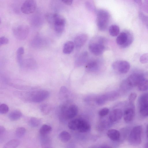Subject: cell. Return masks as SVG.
I'll return each instance as SVG.
<instances>
[{
	"label": "cell",
	"mask_w": 148,
	"mask_h": 148,
	"mask_svg": "<svg viewBox=\"0 0 148 148\" xmlns=\"http://www.w3.org/2000/svg\"><path fill=\"white\" fill-rule=\"evenodd\" d=\"M45 18L48 23L53 26L55 31L58 34L62 33L65 28L66 21L64 18L58 13H48Z\"/></svg>",
	"instance_id": "6da1fadb"
},
{
	"label": "cell",
	"mask_w": 148,
	"mask_h": 148,
	"mask_svg": "<svg viewBox=\"0 0 148 148\" xmlns=\"http://www.w3.org/2000/svg\"><path fill=\"white\" fill-rule=\"evenodd\" d=\"M110 18V14L106 10H99L97 13V23L99 29L103 31L107 29Z\"/></svg>",
	"instance_id": "7a4b0ae2"
},
{
	"label": "cell",
	"mask_w": 148,
	"mask_h": 148,
	"mask_svg": "<svg viewBox=\"0 0 148 148\" xmlns=\"http://www.w3.org/2000/svg\"><path fill=\"white\" fill-rule=\"evenodd\" d=\"M133 40V36L132 33L129 31H125L118 35L116 41L117 45L121 47L125 48L132 43Z\"/></svg>",
	"instance_id": "3957f363"
},
{
	"label": "cell",
	"mask_w": 148,
	"mask_h": 148,
	"mask_svg": "<svg viewBox=\"0 0 148 148\" xmlns=\"http://www.w3.org/2000/svg\"><path fill=\"white\" fill-rule=\"evenodd\" d=\"M142 128L140 125L134 127L131 131L128 137L129 143L133 145H138L142 142Z\"/></svg>",
	"instance_id": "277c9868"
},
{
	"label": "cell",
	"mask_w": 148,
	"mask_h": 148,
	"mask_svg": "<svg viewBox=\"0 0 148 148\" xmlns=\"http://www.w3.org/2000/svg\"><path fill=\"white\" fill-rule=\"evenodd\" d=\"M13 32L17 39L22 40H25L27 36L29 33V29L28 27L25 25L19 24L14 27Z\"/></svg>",
	"instance_id": "5b68a950"
},
{
	"label": "cell",
	"mask_w": 148,
	"mask_h": 148,
	"mask_svg": "<svg viewBox=\"0 0 148 148\" xmlns=\"http://www.w3.org/2000/svg\"><path fill=\"white\" fill-rule=\"evenodd\" d=\"M61 110L62 114L65 118L70 119L77 115L78 112V108L75 105L72 104L68 107L62 106Z\"/></svg>",
	"instance_id": "8992f818"
},
{
	"label": "cell",
	"mask_w": 148,
	"mask_h": 148,
	"mask_svg": "<svg viewBox=\"0 0 148 148\" xmlns=\"http://www.w3.org/2000/svg\"><path fill=\"white\" fill-rule=\"evenodd\" d=\"M113 69L121 74L127 73L130 68V65L127 61L120 60L114 62L112 65Z\"/></svg>",
	"instance_id": "52a82bcc"
},
{
	"label": "cell",
	"mask_w": 148,
	"mask_h": 148,
	"mask_svg": "<svg viewBox=\"0 0 148 148\" xmlns=\"http://www.w3.org/2000/svg\"><path fill=\"white\" fill-rule=\"evenodd\" d=\"M49 95V93L47 90H41L32 93L29 99L33 102L39 103L47 99Z\"/></svg>",
	"instance_id": "ba28073f"
},
{
	"label": "cell",
	"mask_w": 148,
	"mask_h": 148,
	"mask_svg": "<svg viewBox=\"0 0 148 148\" xmlns=\"http://www.w3.org/2000/svg\"><path fill=\"white\" fill-rule=\"evenodd\" d=\"M36 6L35 0H25L21 7V10L25 14H29L35 11Z\"/></svg>",
	"instance_id": "9c48e42d"
},
{
	"label": "cell",
	"mask_w": 148,
	"mask_h": 148,
	"mask_svg": "<svg viewBox=\"0 0 148 148\" xmlns=\"http://www.w3.org/2000/svg\"><path fill=\"white\" fill-rule=\"evenodd\" d=\"M88 48L90 51L96 56L102 54L105 49L104 44L101 41L99 38L97 42H92L90 44Z\"/></svg>",
	"instance_id": "30bf717a"
},
{
	"label": "cell",
	"mask_w": 148,
	"mask_h": 148,
	"mask_svg": "<svg viewBox=\"0 0 148 148\" xmlns=\"http://www.w3.org/2000/svg\"><path fill=\"white\" fill-rule=\"evenodd\" d=\"M143 77L142 74L134 73L130 75L126 80L128 86L131 88L137 86Z\"/></svg>",
	"instance_id": "8fae6325"
},
{
	"label": "cell",
	"mask_w": 148,
	"mask_h": 148,
	"mask_svg": "<svg viewBox=\"0 0 148 148\" xmlns=\"http://www.w3.org/2000/svg\"><path fill=\"white\" fill-rule=\"evenodd\" d=\"M88 36L86 34H82L77 35L74 40L75 46L77 48L81 47L86 42Z\"/></svg>",
	"instance_id": "7c38bea8"
},
{
	"label": "cell",
	"mask_w": 148,
	"mask_h": 148,
	"mask_svg": "<svg viewBox=\"0 0 148 148\" xmlns=\"http://www.w3.org/2000/svg\"><path fill=\"white\" fill-rule=\"evenodd\" d=\"M135 115V111L132 107L127 108L123 114V118L125 122L128 123L131 122L133 119Z\"/></svg>",
	"instance_id": "4fadbf2b"
},
{
	"label": "cell",
	"mask_w": 148,
	"mask_h": 148,
	"mask_svg": "<svg viewBox=\"0 0 148 148\" xmlns=\"http://www.w3.org/2000/svg\"><path fill=\"white\" fill-rule=\"evenodd\" d=\"M123 115V113L121 109H116L110 112L109 116V118L111 122H116L120 120Z\"/></svg>",
	"instance_id": "5bb4252c"
},
{
	"label": "cell",
	"mask_w": 148,
	"mask_h": 148,
	"mask_svg": "<svg viewBox=\"0 0 148 148\" xmlns=\"http://www.w3.org/2000/svg\"><path fill=\"white\" fill-rule=\"evenodd\" d=\"M88 57V53L86 51L82 53L75 61V65L77 66H80L85 63Z\"/></svg>",
	"instance_id": "9a60e30c"
},
{
	"label": "cell",
	"mask_w": 148,
	"mask_h": 148,
	"mask_svg": "<svg viewBox=\"0 0 148 148\" xmlns=\"http://www.w3.org/2000/svg\"><path fill=\"white\" fill-rule=\"evenodd\" d=\"M40 143L42 148H48L51 147V140L48 135H40Z\"/></svg>",
	"instance_id": "2e32d148"
},
{
	"label": "cell",
	"mask_w": 148,
	"mask_h": 148,
	"mask_svg": "<svg viewBox=\"0 0 148 148\" xmlns=\"http://www.w3.org/2000/svg\"><path fill=\"white\" fill-rule=\"evenodd\" d=\"M99 63L95 60H92L88 62L86 65V70L90 72H95L99 68Z\"/></svg>",
	"instance_id": "e0dca14e"
},
{
	"label": "cell",
	"mask_w": 148,
	"mask_h": 148,
	"mask_svg": "<svg viewBox=\"0 0 148 148\" xmlns=\"http://www.w3.org/2000/svg\"><path fill=\"white\" fill-rule=\"evenodd\" d=\"M107 134L108 137L114 141H117L120 138V133L118 130L115 129H112L108 130Z\"/></svg>",
	"instance_id": "ac0fdd59"
},
{
	"label": "cell",
	"mask_w": 148,
	"mask_h": 148,
	"mask_svg": "<svg viewBox=\"0 0 148 148\" xmlns=\"http://www.w3.org/2000/svg\"><path fill=\"white\" fill-rule=\"evenodd\" d=\"M90 129L89 124L86 121L81 119L77 130L80 132L85 133L89 131Z\"/></svg>",
	"instance_id": "d6986e66"
},
{
	"label": "cell",
	"mask_w": 148,
	"mask_h": 148,
	"mask_svg": "<svg viewBox=\"0 0 148 148\" xmlns=\"http://www.w3.org/2000/svg\"><path fill=\"white\" fill-rule=\"evenodd\" d=\"M75 45L73 42L69 41L66 42L64 44L63 49V53L65 54H69L73 51Z\"/></svg>",
	"instance_id": "ffe728a7"
},
{
	"label": "cell",
	"mask_w": 148,
	"mask_h": 148,
	"mask_svg": "<svg viewBox=\"0 0 148 148\" xmlns=\"http://www.w3.org/2000/svg\"><path fill=\"white\" fill-rule=\"evenodd\" d=\"M139 112L144 116H148V103L146 102H139Z\"/></svg>",
	"instance_id": "44dd1931"
},
{
	"label": "cell",
	"mask_w": 148,
	"mask_h": 148,
	"mask_svg": "<svg viewBox=\"0 0 148 148\" xmlns=\"http://www.w3.org/2000/svg\"><path fill=\"white\" fill-rule=\"evenodd\" d=\"M137 86L138 89L140 91H145L148 90V79L145 77L143 75V77Z\"/></svg>",
	"instance_id": "7402d4cb"
},
{
	"label": "cell",
	"mask_w": 148,
	"mask_h": 148,
	"mask_svg": "<svg viewBox=\"0 0 148 148\" xmlns=\"http://www.w3.org/2000/svg\"><path fill=\"white\" fill-rule=\"evenodd\" d=\"M22 112L17 110H14L11 112L8 115L10 119L12 121H15L19 119L22 116Z\"/></svg>",
	"instance_id": "603a6c76"
},
{
	"label": "cell",
	"mask_w": 148,
	"mask_h": 148,
	"mask_svg": "<svg viewBox=\"0 0 148 148\" xmlns=\"http://www.w3.org/2000/svg\"><path fill=\"white\" fill-rule=\"evenodd\" d=\"M24 53V48L22 47H19L16 51V59L19 65L22 66L23 62V55Z\"/></svg>",
	"instance_id": "cb8c5ba5"
},
{
	"label": "cell",
	"mask_w": 148,
	"mask_h": 148,
	"mask_svg": "<svg viewBox=\"0 0 148 148\" xmlns=\"http://www.w3.org/2000/svg\"><path fill=\"white\" fill-rule=\"evenodd\" d=\"M81 119H76L70 121L68 124L69 128L73 130H77Z\"/></svg>",
	"instance_id": "d4e9b609"
},
{
	"label": "cell",
	"mask_w": 148,
	"mask_h": 148,
	"mask_svg": "<svg viewBox=\"0 0 148 148\" xmlns=\"http://www.w3.org/2000/svg\"><path fill=\"white\" fill-rule=\"evenodd\" d=\"M52 128L47 124L43 125L40 129L39 133L41 136L47 135L51 132Z\"/></svg>",
	"instance_id": "484cf974"
},
{
	"label": "cell",
	"mask_w": 148,
	"mask_h": 148,
	"mask_svg": "<svg viewBox=\"0 0 148 148\" xmlns=\"http://www.w3.org/2000/svg\"><path fill=\"white\" fill-rule=\"evenodd\" d=\"M20 144V141L16 139L11 140L7 142L3 147V148H15L17 147Z\"/></svg>",
	"instance_id": "4316f807"
},
{
	"label": "cell",
	"mask_w": 148,
	"mask_h": 148,
	"mask_svg": "<svg viewBox=\"0 0 148 148\" xmlns=\"http://www.w3.org/2000/svg\"><path fill=\"white\" fill-rule=\"evenodd\" d=\"M109 32L110 35L116 36L118 35L120 32V29L118 26L116 25H112L110 26Z\"/></svg>",
	"instance_id": "83f0119b"
},
{
	"label": "cell",
	"mask_w": 148,
	"mask_h": 148,
	"mask_svg": "<svg viewBox=\"0 0 148 148\" xmlns=\"http://www.w3.org/2000/svg\"><path fill=\"white\" fill-rule=\"evenodd\" d=\"M59 138L62 142L65 143L70 140L71 138V136L67 132L63 131L59 134Z\"/></svg>",
	"instance_id": "f1b7e54d"
},
{
	"label": "cell",
	"mask_w": 148,
	"mask_h": 148,
	"mask_svg": "<svg viewBox=\"0 0 148 148\" xmlns=\"http://www.w3.org/2000/svg\"><path fill=\"white\" fill-rule=\"evenodd\" d=\"M41 123V120L39 119L36 117H32L29 122V125L33 127H38Z\"/></svg>",
	"instance_id": "f546056e"
},
{
	"label": "cell",
	"mask_w": 148,
	"mask_h": 148,
	"mask_svg": "<svg viewBox=\"0 0 148 148\" xmlns=\"http://www.w3.org/2000/svg\"><path fill=\"white\" fill-rule=\"evenodd\" d=\"M23 64L25 65V66L29 69L34 68L36 66V62L31 59L27 60L24 61H23L22 66Z\"/></svg>",
	"instance_id": "4dcf8cb0"
},
{
	"label": "cell",
	"mask_w": 148,
	"mask_h": 148,
	"mask_svg": "<svg viewBox=\"0 0 148 148\" xmlns=\"http://www.w3.org/2000/svg\"><path fill=\"white\" fill-rule=\"evenodd\" d=\"M26 132V129L23 127L17 128L15 131V135L17 138H21L23 137Z\"/></svg>",
	"instance_id": "1f68e13d"
},
{
	"label": "cell",
	"mask_w": 148,
	"mask_h": 148,
	"mask_svg": "<svg viewBox=\"0 0 148 148\" xmlns=\"http://www.w3.org/2000/svg\"><path fill=\"white\" fill-rule=\"evenodd\" d=\"M40 111L44 114H48L50 111L51 107L47 104L45 103L41 105L40 107Z\"/></svg>",
	"instance_id": "d6a6232c"
},
{
	"label": "cell",
	"mask_w": 148,
	"mask_h": 148,
	"mask_svg": "<svg viewBox=\"0 0 148 148\" xmlns=\"http://www.w3.org/2000/svg\"><path fill=\"white\" fill-rule=\"evenodd\" d=\"M139 16L142 21L148 27V16L142 12H140Z\"/></svg>",
	"instance_id": "836d02e7"
},
{
	"label": "cell",
	"mask_w": 148,
	"mask_h": 148,
	"mask_svg": "<svg viewBox=\"0 0 148 148\" xmlns=\"http://www.w3.org/2000/svg\"><path fill=\"white\" fill-rule=\"evenodd\" d=\"M9 111V108L8 105L4 103H2L0 105V113L4 114L7 113Z\"/></svg>",
	"instance_id": "e575fe53"
},
{
	"label": "cell",
	"mask_w": 148,
	"mask_h": 148,
	"mask_svg": "<svg viewBox=\"0 0 148 148\" xmlns=\"http://www.w3.org/2000/svg\"><path fill=\"white\" fill-rule=\"evenodd\" d=\"M139 60L142 64L148 63V53L142 55L140 57Z\"/></svg>",
	"instance_id": "d590c367"
},
{
	"label": "cell",
	"mask_w": 148,
	"mask_h": 148,
	"mask_svg": "<svg viewBox=\"0 0 148 148\" xmlns=\"http://www.w3.org/2000/svg\"><path fill=\"white\" fill-rule=\"evenodd\" d=\"M109 109L108 108H103L99 111V114L100 116L103 117L107 115L109 112Z\"/></svg>",
	"instance_id": "8d00e7d4"
},
{
	"label": "cell",
	"mask_w": 148,
	"mask_h": 148,
	"mask_svg": "<svg viewBox=\"0 0 148 148\" xmlns=\"http://www.w3.org/2000/svg\"><path fill=\"white\" fill-rule=\"evenodd\" d=\"M137 96V94L135 92H132L130 95L128 99L130 103H132L136 99Z\"/></svg>",
	"instance_id": "74e56055"
},
{
	"label": "cell",
	"mask_w": 148,
	"mask_h": 148,
	"mask_svg": "<svg viewBox=\"0 0 148 148\" xmlns=\"http://www.w3.org/2000/svg\"><path fill=\"white\" fill-rule=\"evenodd\" d=\"M9 43V40L6 37L2 36L0 38V45L8 44Z\"/></svg>",
	"instance_id": "f35d334b"
},
{
	"label": "cell",
	"mask_w": 148,
	"mask_h": 148,
	"mask_svg": "<svg viewBox=\"0 0 148 148\" xmlns=\"http://www.w3.org/2000/svg\"><path fill=\"white\" fill-rule=\"evenodd\" d=\"M5 129L3 126H1L0 127V137L2 136H3L4 135L5 132Z\"/></svg>",
	"instance_id": "ab89813d"
},
{
	"label": "cell",
	"mask_w": 148,
	"mask_h": 148,
	"mask_svg": "<svg viewBox=\"0 0 148 148\" xmlns=\"http://www.w3.org/2000/svg\"><path fill=\"white\" fill-rule=\"evenodd\" d=\"M64 4L68 5H71L73 2V0H61Z\"/></svg>",
	"instance_id": "60d3db41"
},
{
	"label": "cell",
	"mask_w": 148,
	"mask_h": 148,
	"mask_svg": "<svg viewBox=\"0 0 148 148\" xmlns=\"http://www.w3.org/2000/svg\"><path fill=\"white\" fill-rule=\"evenodd\" d=\"M135 2L139 5H142V0H134Z\"/></svg>",
	"instance_id": "b9f144b4"
},
{
	"label": "cell",
	"mask_w": 148,
	"mask_h": 148,
	"mask_svg": "<svg viewBox=\"0 0 148 148\" xmlns=\"http://www.w3.org/2000/svg\"><path fill=\"white\" fill-rule=\"evenodd\" d=\"M146 133L147 137L148 138V125H147V128H146Z\"/></svg>",
	"instance_id": "7bdbcfd3"
},
{
	"label": "cell",
	"mask_w": 148,
	"mask_h": 148,
	"mask_svg": "<svg viewBox=\"0 0 148 148\" xmlns=\"http://www.w3.org/2000/svg\"><path fill=\"white\" fill-rule=\"evenodd\" d=\"M145 147L148 148V142L145 145Z\"/></svg>",
	"instance_id": "ee69618b"
},
{
	"label": "cell",
	"mask_w": 148,
	"mask_h": 148,
	"mask_svg": "<svg viewBox=\"0 0 148 148\" xmlns=\"http://www.w3.org/2000/svg\"><path fill=\"white\" fill-rule=\"evenodd\" d=\"M145 3L148 4V0H145Z\"/></svg>",
	"instance_id": "f6af8a7d"
}]
</instances>
